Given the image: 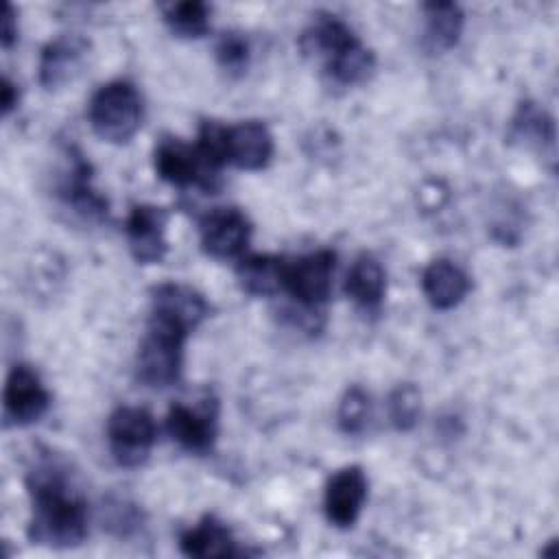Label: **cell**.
Returning a JSON list of instances; mask_svg holds the SVG:
<instances>
[{"mask_svg":"<svg viewBox=\"0 0 559 559\" xmlns=\"http://www.w3.org/2000/svg\"><path fill=\"white\" fill-rule=\"evenodd\" d=\"M26 487L33 504L26 535L33 544L70 548L87 537V502L63 461L41 454L28 469Z\"/></svg>","mask_w":559,"mask_h":559,"instance_id":"1","label":"cell"},{"mask_svg":"<svg viewBox=\"0 0 559 559\" xmlns=\"http://www.w3.org/2000/svg\"><path fill=\"white\" fill-rule=\"evenodd\" d=\"M188 334L190 332L181 325L151 314L146 334L138 349V380L153 389L175 384L181 376L183 343Z\"/></svg>","mask_w":559,"mask_h":559,"instance_id":"2","label":"cell"},{"mask_svg":"<svg viewBox=\"0 0 559 559\" xmlns=\"http://www.w3.org/2000/svg\"><path fill=\"white\" fill-rule=\"evenodd\" d=\"M87 116L98 138L122 144L129 142L142 124V98L133 83L111 81L94 92Z\"/></svg>","mask_w":559,"mask_h":559,"instance_id":"3","label":"cell"},{"mask_svg":"<svg viewBox=\"0 0 559 559\" xmlns=\"http://www.w3.org/2000/svg\"><path fill=\"white\" fill-rule=\"evenodd\" d=\"M153 415L138 406H120L109 415L107 441L120 467H140L155 443Z\"/></svg>","mask_w":559,"mask_h":559,"instance_id":"4","label":"cell"},{"mask_svg":"<svg viewBox=\"0 0 559 559\" xmlns=\"http://www.w3.org/2000/svg\"><path fill=\"white\" fill-rule=\"evenodd\" d=\"M334 264L336 255L330 249H319L288 262L284 290H288L299 306L317 308L332 290Z\"/></svg>","mask_w":559,"mask_h":559,"instance_id":"5","label":"cell"},{"mask_svg":"<svg viewBox=\"0 0 559 559\" xmlns=\"http://www.w3.org/2000/svg\"><path fill=\"white\" fill-rule=\"evenodd\" d=\"M2 406L4 426H28L44 417L50 406V395L28 365H15L4 382Z\"/></svg>","mask_w":559,"mask_h":559,"instance_id":"6","label":"cell"},{"mask_svg":"<svg viewBox=\"0 0 559 559\" xmlns=\"http://www.w3.org/2000/svg\"><path fill=\"white\" fill-rule=\"evenodd\" d=\"M201 247L216 260L242 255L251 238V223L238 207H216L201 221Z\"/></svg>","mask_w":559,"mask_h":559,"instance_id":"7","label":"cell"},{"mask_svg":"<svg viewBox=\"0 0 559 559\" xmlns=\"http://www.w3.org/2000/svg\"><path fill=\"white\" fill-rule=\"evenodd\" d=\"M155 170L157 175L179 188L197 186L203 190H216L218 179L210 175L201 162L194 146L181 142L179 138H164L155 148Z\"/></svg>","mask_w":559,"mask_h":559,"instance_id":"8","label":"cell"},{"mask_svg":"<svg viewBox=\"0 0 559 559\" xmlns=\"http://www.w3.org/2000/svg\"><path fill=\"white\" fill-rule=\"evenodd\" d=\"M216 402L207 400L201 406L175 404L168 411L166 428L173 441L194 454H205L216 441Z\"/></svg>","mask_w":559,"mask_h":559,"instance_id":"9","label":"cell"},{"mask_svg":"<svg viewBox=\"0 0 559 559\" xmlns=\"http://www.w3.org/2000/svg\"><path fill=\"white\" fill-rule=\"evenodd\" d=\"M367 500V476L362 467L347 465L334 472L325 485L323 507L325 515L334 526H352Z\"/></svg>","mask_w":559,"mask_h":559,"instance_id":"10","label":"cell"},{"mask_svg":"<svg viewBox=\"0 0 559 559\" xmlns=\"http://www.w3.org/2000/svg\"><path fill=\"white\" fill-rule=\"evenodd\" d=\"M168 212L157 205H135L127 218V240L131 255L140 264L162 262L168 251Z\"/></svg>","mask_w":559,"mask_h":559,"instance_id":"11","label":"cell"},{"mask_svg":"<svg viewBox=\"0 0 559 559\" xmlns=\"http://www.w3.org/2000/svg\"><path fill=\"white\" fill-rule=\"evenodd\" d=\"M90 41L81 35H61L48 41L39 57V83L46 90H59L83 68Z\"/></svg>","mask_w":559,"mask_h":559,"instance_id":"12","label":"cell"},{"mask_svg":"<svg viewBox=\"0 0 559 559\" xmlns=\"http://www.w3.org/2000/svg\"><path fill=\"white\" fill-rule=\"evenodd\" d=\"M151 314L162 317L192 332L207 317V301L186 284H159L151 295Z\"/></svg>","mask_w":559,"mask_h":559,"instance_id":"13","label":"cell"},{"mask_svg":"<svg viewBox=\"0 0 559 559\" xmlns=\"http://www.w3.org/2000/svg\"><path fill=\"white\" fill-rule=\"evenodd\" d=\"M273 157V135L260 120L227 127V162L242 170H260Z\"/></svg>","mask_w":559,"mask_h":559,"instance_id":"14","label":"cell"},{"mask_svg":"<svg viewBox=\"0 0 559 559\" xmlns=\"http://www.w3.org/2000/svg\"><path fill=\"white\" fill-rule=\"evenodd\" d=\"M421 290L432 308L450 310L469 293V277L450 260H432L421 273Z\"/></svg>","mask_w":559,"mask_h":559,"instance_id":"15","label":"cell"},{"mask_svg":"<svg viewBox=\"0 0 559 559\" xmlns=\"http://www.w3.org/2000/svg\"><path fill=\"white\" fill-rule=\"evenodd\" d=\"M61 190L66 201L85 218L100 221L107 216V210H109L107 199L94 190L92 168L83 159V155L76 151H70V170L66 173Z\"/></svg>","mask_w":559,"mask_h":559,"instance_id":"16","label":"cell"},{"mask_svg":"<svg viewBox=\"0 0 559 559\" xmlns=\"http://www.w3.org/2000/svg\"><path fill=\"white\" fill-rule=\"evenodd\" d=\"M286 264L288 260L280 255H247L240 258L236 266L238 282L242 290L255 297H271L284 290L286 284Z\"/></svg>","mask_w":559,"mask_h":559,"instance_id":"17","label":"cell"},{"mask_svg":"<svg viewBox=\"0 0 559 559\" xmlns=\"http://www.w3.org/2000/svg\"><path fill=\"white\" fill-rule=\"evenodd\" d=\"M356 39L358 37L343 20H338L332 13H319L314 15L312 24L301 33L299 46L306 55L323 59L325 63L328 59H332L336 52H341Z\"/></svg>","mask_w":559,"mask_h":559,"instance_id":"18","label":"cell"},{"mask_svg":"<svg viewBox=\"0 0 559 559\" xmlns=\"http://www.w3.org/2000/svg\"><path fill=\"white\" fill-rule=\"evenodd\" d=\"M426 31L424 46L428 52H445L456 46L463 33V11L454 2H428L424 4Z\"/></svg>","mask_w":559,"mask_h":559,"instance_id":"19","label":"cell"},{"mask_svg":"<svg viewBox=\"0 0 559 559\" xmlns=\"http://www.w3.org/2000/svg\"><path fill=\"white\" fill-rule=\"evenodd\" d=\"M179 546L188 557H199V559L229 557L238 552L229 528L212 515H205L197 526L188 528L181 535Z\"/></svg>","mask_w":559,"mask_h":559,"instance_id":"20","label":"cell"},{"mask_svg":"<svg viewBox=\"0 0 559 559\" xmlns=\"http://www.w3.org/2000/svg\"><path fill=\"white\" fill-rule=\"evenodd\" d=\"M386 290V277L380 262L371 255H360L345 280V293L352 301L365 310H376L382 304Z\"/></svg>","mask_w":559,"mask_h":559,"instance_id":"21","label":"cell"},{"mask_svg":"<svg viewBox=\"0 0 559 559\" xmlns=\"http://www.w3.org/2000/svg\"><path fill=\"white\" fill-rule=\"evenodd\" d=\"M323 66H325L328 76L334 83L358 85L371 76V72L376 68V57L369 48H365L360 44V39H356L354 44H349L347 48L336 52L332 59H328Z\"/></svg>","mask_w":559,"mask_h":559,"instance_id":"22","label":"cell"},{"mask_svg":"<svg viewBox=\"0 0 559 559\" xmlns=\"http://www.w3.org/2000/svg\"><path fill=\"white\" fill-rule=\"evenodd\" d=\"M159 9L168 28L179 37H201L210 31V7L201 0L168 2Z\"/></svg>","mask_w":559,"mask_h":559,"instance_id":"23","label":"cell"},{"mask_svg":"<svg viewBox=\"0 0 559 559\" xmlns=\"http://www.w3.org/2000/svg\"><path fill=\"white\" fill-rule=\"evenodd\" d=\"M511 133L515 140H522L526 144H535V146H552L555 142V124L552 118L539 109L535 103H522L515 118H513V127Z\"/></svg>","mask_w":559,"mask_h":559,"instance_id":"24","label":"cell"},{"mask_svg":"<svg viewBox=\"0 0 559 559\" xmlns=\"http://www.w3.org/2000/svg\"><path fill=\"white\" fill-rule=\"evenodd\" d=\"M389 419L397 430H413L419 413H421V395L419 389L411 382L397 384L389 395Z\"/></svg>","mask_w":559,"mask_h":559,"instance_id":"25","label":"cell"},{"mask_svg":"<svg viewBox=\"0 0 559 559\" xmlns=\"http://www.w3.org/2000/svg\"><path fill=\"white\" fill-rule=\"evenodd\" d=\"M371 415V402L369 395L360 386H349L338 404V428L345 435H358L365 430Z\"/></svg>","mask_w":559,"mask_h":559,"instance_id":"26","label":"cell"},{"mask_svg":"<svg viewBox=\"0 0 559 559\" xmlns=\"http://www.w3.org/2000/svg\"><path fill=\"white\" fill-rule=\"evenodd\" d=\"M216 61L218 66L234 76H240L249 66V44L238 33H223L216 44Z\"/></svg>","mask_w":559,"mask_h":559,"instance_id":"27","label":"cell"},{"mask_svg":"<svg viewBox=\"0 0 559 559\" xmlns=\"http://www.w3.org/2000/svg\"><path fill=\"white\" fill-rule=\"evenodd\" d=\"M0 39H2L4 48H11L13 41L17 39V17H15V11L9 2L4 4V13H2V35H0Z\"/></svg>","mask_w":559,"mask_h":559,"instance_id":"28","label":"cell"},{"mask_svg":"<svg viewBox=\"0 0 559 559\" xmlns=\"http://www.w3.org/2000/svg\"><path fill=\"white\" fill-rule=\"evenodd\" d=\"M0 92H2V98H0L2 116H7V114L17 105L20 94H17V87L11 83V79H9V76H4V79H2V87H0Z\"/></svg>","mask_w":559,"mask_h":559,"instance_id":"29","label":"cell"}]
</instances>
